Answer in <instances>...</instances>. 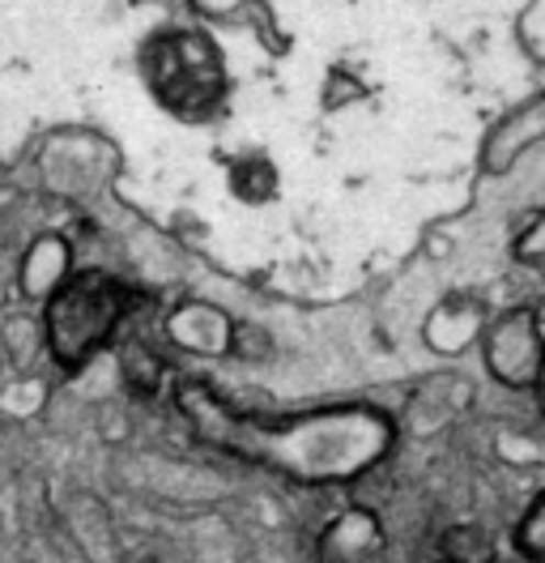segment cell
Wrapping results in <instances>:
<instances>
[{
	"label": "cell",
	"instance_id": "cell-6",
	"mask_svg": "<svg viewBox=\"0 0 545 563\" xmlns=\"http://www.w3.org/2000/svg\"><path fill=\"white\" fill-rule=\"evenodd\" d=\"M440 563H499V542L486 526H452L440 538Z\"/></svg>",
	"mask_w": 545,
	"mask_h": 563
},
{
	"label": "cell",
	"instance_id": "cell-3",
	"mask_svg": "<svg viewBox=\"0 0 545 563\" xmlns=\"http://www.w3.org/2000/svg\"><path fill=\"white\" fill-rule=\"evenodd\" d=\"M481 354H486V372L503 388L533 393L545 367V338L542 324H537V308H511V312L490 320L481 333Z\"/></svg>",
	"mask_w": 545,
	"mask_h": 563
},
{
	"label": "cell",
	"instance_id": "cell-9",
	"mask_svg": "<svg viewBox=\"0 0 545 563\" xmlns=\"http://www.w3.org/2000/svg\"><path fill=\"white\" fill-rule=\"evenodd\" d=\"M533 393H537V406H542V415H545V367H542V380H537Z\"/></svg>",
	"mask_w": 545,
	"mask_h": 563
},
{
	"label": "cell",
	"instance_id": "cell-2",
	"mask_svg": "<svg viewBox=\"0 0 545 563\" xmlns=\"http://www.w3.org/2000/svg\"><path fill=\"white\" fill-rule=\"evenodd\" d=\"M124 286H115L111 278L86 274L77 282H65L47 308V338L52 351L65 367H81L90 354H99V346L111 338L115 320L124 312Z\"/></svg>",
	"mask_w": 545,
	"mask_h": 563
},
{
	"label": "cell",
	"instance_id": "cell-4",
	"mask_svg": "<svg viewBox=\"0 0 545 563\" xmlns=\"http://www.w3.org/2000/svg\"><path fill=\"white\" fill-rule=\"evenodd\" d=\"M383 547H388V533L379 526V517L363 504L341 508L315 538V555L324 563H379Z\"/></svg>",
	"mask_w": 545,
	"mask_h": 563
},
{
	"label": "cell",
	"instance_id": "cell-8",
	"mask_svg": "<svg viewBox=\"0 0 545 563\" xmlns=\"http://www.w3.org/2000/svg\"><path fill=\"white\" fill-rule=\"evenodd\" d=\"M515 261L524 265H545V210L533 213L524 222V231L515 235Z\"/></svg>",
	"mask_w": 545,
	"mask_h": 563
},
{
	"label": "cell",
	"instance_id": "cell-1",
	"mask_svg": "<svg viewBox=\"0 0 545 563\" xmlns=\"http://www.w3.org/2000/svg\"><path fill=\"white\" fill-rule=\"evenodd\" d=\"M179 410L204 444L238 461H252L303 487H341L371 474L397 444V422L375 406H337L299 419H252L235 415L209 388L188 385Z\"/></svg>",
	"mask_w": 545,
	"mask_h": 563
},
{
	"label": "cell",
	"instance_id": "cell-7",
	"mask_svg": "<svg viewBox=\"0 0 545 563\" xmlns=\"http://www.w3.org/2000/svg\"><path fill=\"white\" fill-rule=\"evenodd\" d=\"M511 542H515V551H520L524 563H545V492L529 499V508L515 521Z\"/></svg>",
	"mask_w": 545,
	"mask_h": 563
},
{
	"label": "cell",
	"instance_id": "cell-5",
	"mask_svg": "<svg viewBox=\"0 0 545 563\" xmlns=\"http://www.w3.org/2000/svg\"><path fill=\"white\" fill-rule=\"evenodd\" d=\"M486 324L490 320L481 317L477 299H447L440 312L431 317V324H426V342L443 354H456L465 351V346H474V342H481Z\"/></svg>",
	"mask_w": 545,
	"mask_h": 563
},
{
	"label": "cell",
	"instance_id": "cell-10",
	"mask_svg": "<svg viewBox=\"0 0 545 563\" xmlns=\"http://www.w3.org/2000/svg\"><path fill=\"white\" fill-rule=\"evenodd\" d=\"M542 269H545V265H542Z\"/></svg>",
	"mask_w": 545,
	"mask_h": 563
}]
</instances>
